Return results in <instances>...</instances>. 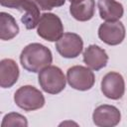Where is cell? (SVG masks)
<instances>
[{"instance_id": "6da1fadb", "label": "cell", "mask_w": 127, "mask_h": 127, "mask_svg": "<svg viewBox=\"0 0 127 127\" xmlns=\"http://www.w3.org/2000/svg\"><path fill=\"white\" fill-rule=\"evenodd\" d=\"M20 62L26 70L40 72L52 64L53 56L50 49L46 46L39 43H32L23 49L20 55Z\"/></svg>"}, {"instance_id": "7a4b0ae2", "label": "cell", "mask_w": 127, "mask_h": 127, "mask_svg": "<svg viewBox=\"0 0 127 127\" xmlns=\"http://www.w3.org/2000/svg\"><path fill=\"white\" fill-rule=\"evenodd\" d=\"M39 84L50 94H58L65 87V76L63 70L56 65H48L39 72Z\"/></svg>"}, {"instance_id": "3957f363", "label": "cell", "mask_w": 127, "mask_h": 127, "mask_svg": "<svg viewBox=\"0 0 127 127\" xmlns=\"http://www.w3.org/2000/svg\"><path fill=\"white\" fill-rule=\"evenodd\" d=\"M0 4L11 9H18L23 12L22 22L28 30L35 29L40 21V10L32 0H0Z\"/></svg>"}, {"instance_id": "277c9868", "label": "cell", "mask_w": 127, "mask_h": 127, "mask_svg": "<svg viewBox=\"0 0 127 127\" xmlns=\"http://www.w3.org/2000/svg\"><path fill=\"white\" fill-rule=\"evenodd\" d=\"M14 101L18 107L25 111H33L45 105L43 93L32 85H24L18 88L14 94Z\"/></svg>"}, {"instance_id": "5b68a950", "label": "cell", "mask_w": 127, "mask_h": 127, "mask_svg": "<svg viewBox=\"0 0 127 127\" xmlns=\"http://www.w3.org/2000/svg\"><path fill=\"white\" fill-rule=\"evenodd\" d=\"M37 33L46 41L57 42L64 34V26L56 14L44 13L37 26Z\"/></svg>"}, {"instance_id": "8992f818", "label": "cell", "mask_w": 127, "mask_h": 127, "mask_svg": "<svg viewBox=\"0 0 127 127\" xmlns=\"http://www.w3.org/2000/svg\"><path fill=\"white\" fill-rule=\"evenodd\" d=\"M66 80L72 88L84 91L93 86L95 77L90 68L82 65H73L67 69Z\"/></svg>"}, {"instance_id": "52a82bcc", "label": "cell", "mask_w": 127, "mask_h": 127, "mask_svg": "<svg viewBox=\"0 0 127 127\" xmlns=\"http://www.w3.org/2000/svg\"><path fill=\"white\" fill-rule=\"evenodd\" d=\"M82 48V39L75 33H64L56 43V49L59 54L66 59H73L79 56Z\"/></svg>"}, {"instance_id": "ba28073f", "label": "cell", "mask_w": 127, "mask_h": 127, "mask_svg": "<svg viewBox=\"0 0 127 127\" xmlns=\"http://www.w3.org/2000/svg\"><path fill=\"white\" fill-rule=\"evenodd\" d=\"M101 91L107 98L114 100L121 98L125 91L123 76L116 71L107 72L101 80Z\"/></svg>"}, {"instance_id": "9c48e42d", "label": "cell", "mask_w": 127, "mask_h": 127, "mask_svg": "<svg viewBox=\"0 0 127 127\" xmlns=\"http://www.w3.org/2000/svg\"><path fill=\"white\" fill-rule=\"evenodd\" d=\"M98 37L107 45H119L125 38V27L120 21L105 22L99 26Z\"/></svg>"}, {"instance_id": "30bf717a", "label": "cell", "mask_w": 127, "mask_h": 127, "mask_svg": "<svg viewBox=\"0 0 127 127\" xmlns=\"http://www.w3.org/2000/svg\"><path fill=\"white\" fill-rule=\"evenodd\" d=\"M93 123L99 127L116 126L121 119V113L113 105L103 104L96 107L92 114Z\"/></svg>"}, {"instance_id": "8fae6325", "label": "cell", "mask_w": 127, "mask_h": 127, "mask_svg": "<svg viewBox=\"0 0 127 127\" xmlns=\"http://www.w3.org/2000/svg\"><path fill=\"white\" fill-rule=\"evenodd\" d=\"M83 62L90 69L99 70L106 65L108 56L106 52L99 46L90 45L83 53Z\"/></svg>"}, {"instance_id": "7c38bea8", "label": "cell", "mask_w": 127, "mask_h": 127, "mask_svg": "<svg viewBox=\"0 0 127 127\" xmlns=\"http://www.w3.org/2000/svg\"><path fill=\"white\" fill-rule=\"evenodd\" d=\"M19 77V67L12 59H3L0 62V85L9 88L14 85Z\"/></svg>"}, {"instance_id": "4fadbf2b", "label": "cell", "mask_w": 127, "mask_h": 127, "mask_svg": "<svg viewBox=\"0 0 127 127\" xmlns=\"http://www.w3.org/2000/svg\"><path fill=\"white\" fill-rule=\"evenodd\" d=\"M98 9L100 18L106 22L119 21L124 13L122 4L116 0H99Z\"/></svg>"}, {"instance_id": "5bb4252c", "label": "cell", "mask_w": 127, "mask_h": 127, "mask_svg": "<svg viewBox=\"0 0 127 127\" xmlns=\"http://www.w3.org/2000/svg\"><path fill=\"white\" fill-rule=\"evenodd\" d=\"M95 11L94 0H81L77 2L70 3L69 13L77 21H88L90 20Z\"/></svg>"}, {"instance_id": "9a60e30c", "label": "cell", "mask_w": 127, "mask_h": 127, "mask_svg": "<svg viewBox=\"0 0 127 127\" xmlns=\"http://www.w3.org/2000/svg\"><path fill=\"white\" fill-rule=\"evenodd\" d=\"M19 33V26L13 16L6 12L0 13V39L9 41L15 38Z\"/></svg>"}, {"instance_id": "2e32d148", "label": "cell", "mask_w": 127, "mask_h": 127, "mask_svg": "<svg viewBox=\"0 0 127 127\" xmlns=\"http://www.w3.org/2000/svg\"><path fill=\"white\" fill-rule=\"evenodd\" d=\"M15 126H24V127L28 126V121L26 117L16 112H11L6 114L1 123V127H15Z\"/></svg>"}, {"instance_id": "e0dca14e", "label": "cell", "mask_w": 127, "mask_h": 127, "mask_svg": "<svg viewBox=\"0 0 127 127\" xmlns=\"http://www.w3.org/2000/svg\"><path fill=\"white\" fill-rule=\"evenodd\" d=\"M42 10H51L64 4L65 0H32Z\"/></svg>"}, {"instance_id": "ac0fdd59", "label": "cell", "mask_w": 127, "mask_h": 127, "mask_svg": "<svg viewBox=\"0 0 127 127\" xmlns=\"http://www.w3.org/2000/svg\"><path fill=\"white\" fill-rule=\"evenodd\" d=\"M70 3H73V2H77V1H81V0H68Z\"/></svg>"}]
</instances>
